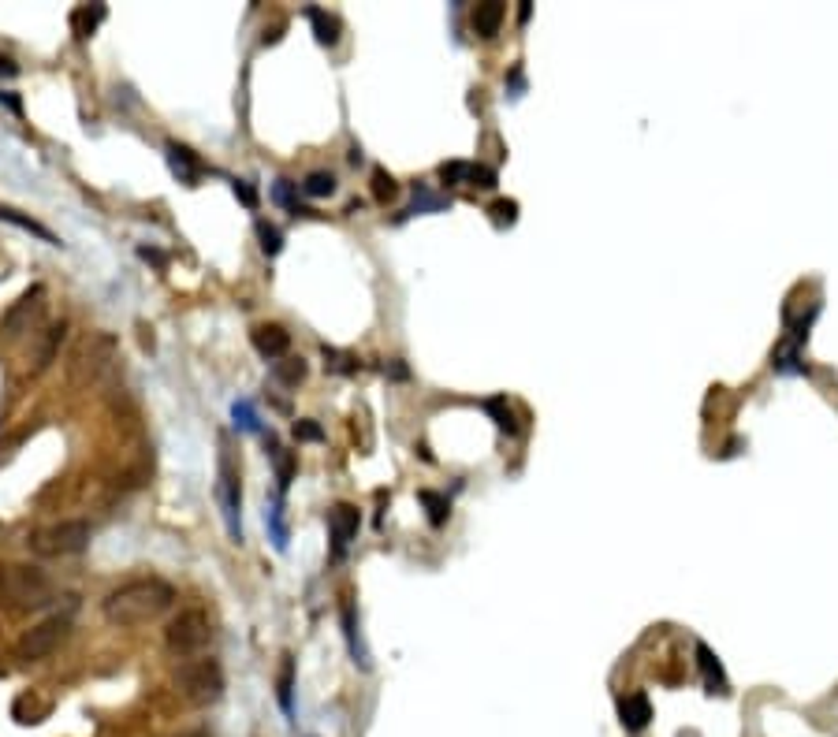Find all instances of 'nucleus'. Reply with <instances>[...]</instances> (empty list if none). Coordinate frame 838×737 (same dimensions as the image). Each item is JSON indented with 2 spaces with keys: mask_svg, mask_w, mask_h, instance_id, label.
Here are the masks:
<instances>
[{
  "mask_svg": "<svg viewBox=\"0 0 838 737\" xmlns=\"http://www.w3.org/2000/svg\"><path fill=\"white\" fill-rule=\"evenodd\" d=\"M67 633H71V611L67 614H53V619H45L38 622L34 629H27L19 637V645H15V659L22 663H41L53 655L64 641H67Z\"/></svg>",
  "mask_w": 838,
  "mask_h": 737,
  "instance_id": "nucleus-6",
  "label": "nucleus"
},
{
  "mask_svg": "<svg viewBox=\"0 0 838 737\" xmlns=\"http://www.w3.org/2000/svg\"><path fill=\"white\" fill-rule=\"evenodd\" d=\"M258 235H261V250H265V254H280V246H284V242H280V231H276V228L261 224V228H258Z\"/></svg>",
  "mask_w": 838,
  "mask_h": 737,
  "instance_id": "nucleus-31",
  "label": "nucleus"
},
{
  "mask_svg": "<svg viewBox=\"0 0 838 737\" xmlns=\"http://www.w3.org/2000/svg\"><path fill=\"white\" fill-rule=\"evenodd\" d=\"M358 525H362V518H358V510H354V507L339 503V507H332V510H328V533H332V548H336V555L347 551V544L358 536Z\"/></svg>",
  "mask_w": 838,
  "mask_h": 737,
  "instance_id": "nucleus-11",
  "label": "nucleus"
},
{
  "mask_svg": "<svg viewBox=\"0 0 838 737\" xmlns=\"http://www.w3.org/2000/svg\"><path fill=\"white\" fill-rule=\"evenodd\" d=\"M425 209L440 212V209H448V202H443V198H432V194H425V190H422V194H417V198H414V205H410L406 212L414 216V212H425Z\"/></svg>",
  "mask_w": 838,
  "mask_h": 737,
  "instance_id": "nucleus-29",
  "label": "nucleus"
},
{
  "mask_svg": "<svg viewBox=\"0 0 838 737\" xmlns=\"http://www.w3.org/2000/svg\"><path fill=\"white\" fill-rule=\"evenodd\" d=\"M343 626H347V641H351V655H354V663H362V667H369V659H365V648L358 645V626H354V607H343Z\"/></svg>",
  "mask_w": 838,
  "mask_h": 737,
  "instance_id": "nucleus-23",
  "label": "nucleus"
},
{
  "mask_svg": "<svg viewBox=\"0 0 838 737\" xmlns=\"http://www.w3.org/2000/svg\"><path fill=\"white\" fill-rule=\"evenodd\" d=\"M500 22H503V4L500 0H484V4L474 8V30L481 38H492L500 30Z\"/></svg>",
  "mask_w": 838,
  "mask_h": 737,
  "instance_id": "nucleus-18",
  "label": "nucleus"
},
{
  "mask_svg": "<svg viewBox=\"0 0 838 737\" xmlns=\"http://www.w3.org/2000/svg\"><path fill=\"white\" fill-rule=\"evenodd\" d=\"M484 410H488L492 417H496V425H500L503 432H511V436L519 432V425H514V413H511V406H507L503 399H488V403H484Z\"/></svg>",
  "mask_w": 838,
  "mask_h": 737,
  "instance_id": "nucleus-24",
  "label": "nucleus"
},
{
  "mask_svg": "<svg viewBox=\"0 0 838 737\" xmlns=\"http://www.w3.org/2000/svg\"><path fill=\"white\" fill-rule=\"evenodd\" d=\"M619 719H623V726H626L630 733L645 730V726H649V719H652V704H649V697H645V693H630V697H623V700H619Z\"/></svg>",
  "mask_w": 838,
  "mask_h": 737,
  "instance_id": "nucleus-13",
  "label": "nucleus"
},
{
  "mask_svg": "<svg viewBox=\"0 0 838 737\" xmlns=\"http://www.w3.org/2000/svg\"><path fill=\"white\" fill-rule=\"evenodd\" d=\"M291 674H294V667H291V663H284V674H280V704H284L287 715H291Z\"/></svg>",
  "mask_w": 838,
  "mask_h": 737,
  "instance_id": "nucleus-32",
  "label": "nucleus"
},
{
  "mask_svg": "<svg viewBox=\"0 0 838 737\" xmlns=\"http://www.w3.org/2000/svg\"><path fill=\"white\" fill-rule=\"evenodd\" d=\"M216 496H220V507H224V522H228L231 540H242V522H239L242 488H239V465H235V458H231L228 439L220 444V481H216Z\"/></svg>",
  "mask_w": 838,
  "mask_h": 737,
  "instance_id": "nucleus-8",
  "label": "nucleus"
},
{
  "mask_svg": "<svg viewBox=\"0 0 838 737\" xmlns=\"http://www.w3.org/2000/svg\"><path fill=\"white\" fill-rule=\"evenodd\" d=\"M105 15H109V8H105V4L79 8L75 15H71V27H75V34H79V38H90V34H93V30L105 22Z\"/></svg>",
  "mask_w": 838,
  "mask_h": 737,
  "instance_id": "nucleus-19",
  "label": "nucleus"
},
{
  "mask_svg": "<svg viewBox=\"0 0 838 737\" xmlns=\"http://www.w3.org/2000/svg\"><path fill=\"white\" fill-rule=\"evenodd\" d=\"M440 179L443 183H466V186H496V171L484 168V164H470V160H451L440 168Z\"/></svg>",
  "mask_w": 838,
  "mask_h": 737,
  "instance_id": "nucleus-10",
  "label": "nucleus"
},
{
  "mask_svg": "<svg viewBox=\"0 0 838 737\" xmlns=\"http://www.w3.org/2000/svg\"><path fill=\"white\" fill-rule=\"evenodd\" d=\"M294 436H299V439H320V425H313V421H299V425H294Z\"/></svg>",
  "mask_w": 838,
  "mask_h": 737,
  "instance_id": "nucleus-34",
  "label": "nucleus"
},
{
  "mask_svg": "<svg viewBox=\"0 0 838 737\" xmlns=\"http://www.w3.org/2000/svg\"><path fill=\"white\" fill-rule=\"evenodd\" d=\"M176 689L190 704H216L224 697V671H220V663L213 655L183 659L176 667Z\"/></svg>",
  "mask_w": 838,
  "mask_h": 737,
  "instance_id": "nucleus-4",
  "label": "nucleus"
},
{
  "mask_svg": "<svg viewBox=\"0 0 838 737\" xmlns=\"http://www.w3.org/2000/svg\"><path fill=\"white\" fill-rule=\"evenodd\" d=\"M697 667L708 681V689L711 693H727V674H723V663L716 659V652H711L708 645H697Z\"/></svg>",
  "mask_w": 838,
  "mask_h": 737,
  "instance_id": "nucleus-16",
  "label": "nucleus"
},
{
  "mask_svg": "<svg viewBox=\"0 0 838 737\" xmlns=\"http://www.w3.org/2000/svg\"><path fill=\"white\" fill-rule=\"evenodd\" d=\"M213 641V622L205 611H183L179 619H171L164 629V645L171 655H194Z\"/></svg>",
  "mask_w": 838,
  "mask_h": 737,
  "instance_id": "nucleus-7",
  "label": "nucleus"
},
{
  "mask_svg": "<svg viewBox=\"0 0 838 737\" xmlns=\"http://www.w3.org/2000/svg\"><path fill=\"white\" fill-rule=\"evenodd\" d=\"M171 603H176V588L161 577H135L123 581L119 588L105 596V619L112 626H138L150 622L157 614H164Z\"/></svg>",
  "mask_w": 838,
  "mask_h": 737,
  "instance_id": "nucleus-1",
  "label": "nucleus"
},
{
  "mask_svg": "<svg viewBox=\"0 0 838 737\" xmlns=\"http://www.w3.org/2000/svg\"><path fill=\"white\" fill-rule=\"evenodd\" d=\"M116 351H119V342H116V335H109V332H93V335L79 339V347L71 351V361H67L71 384H75V387L97 384V380L109 373V365L116 361Z\"/></svg>",
  "mask_w": 838,
  "mask_h": 737,
  "instance_id": "nucleus-3",
  "label": "nucleus"
},
{
  "mask_svg": "<svg viewBox=\"0 0 838 737\" xmlns=\"http://www.w3.org/2000/svg\"><path fill=\"white\" fill-rule=\"evenodd\" d=\"M250 342H254V351H258L261 358L276 361V358H284V354H287L291 335H287L280 325H258V328L250 332Z\"/></svg>",
  "mask_w": 838,
  "mask_h": 737,
  "instance_id": "nucleus-12",
  "label": "nucleus"
},
{
  "mask_svg": "<svg viewBox=\"0 0 838 737\" xmlns=\"http://www.w3.org/2000/svg\"><path fill=\"white\" fill-rule=\"evenodd\" d=\"M492 212H496V220H500V224H503V220L511 224V220H514V212H519V205H514V202H496V205H492Z\"/></svg>",
  "mask_w": 838,
  "mask_h": 737,
  "instance_id": "nucleus-33",
  "label": "nucleus"
},
{
  "mask_svg": "<svg viewBox=\"0 0 838 737\" xmlns=\"http://www.w3.org/2000/svg\"><path fill=\"white\" fill-rule=\"evenodd\" d=\"M0 75H4V79H15V75H19V67H15V60H8V56H0Z\"/></svg>",
  "mask_w": 838,
  "mask_h": 737,
  "instance_id": "nucleus-36",
  "label": "nucleus"
},
{
  "mask_svg": "<svg viewBox=\"0 0 838 737\" xmlns=\"http://www.w3.org/2000/svg\"><path fill=\"white\" fill-rule=\"evenodd\" d=\"M64 335H67V321H60V325H48L45 332H41V342H38V354H34V373H45L48 365L57 361V354H60V342H64Z\"/></svg>",
  "mask_w": 838,
  "mask_h": 737,
  "instance_id": "nucleus-14",
  "label": "nucleus"
},
{
  "mask_svg": "<svg viewBox=\"0 0 838 737\" xmlns=\"http://www.w3.org/2000/svg\"><path fill=\"white\" fill-rule=\"evenodd\" d=\"M0 220L4 224H12V228H19V231H31V235H38L41 242H48V246H60V238L48 231L45 224H38L34 216H27V212H19V209H12V205H0Z\"/></svg>",
  "mask_w": 838,
  "mask_h": 737,
  "instance_id": "nucleus-15",
  "label": "nucleus"
},
{
  "mask_svg": "<svg viewBox=\"0 0 838 737\" xmlns=\"http://www.w3.org/2000/svg\"><path fill=\"white\" fill-rule=\"evenodd\" d=\"M45 313V287H31L22 299L4 313V339H19L27 335Z\"/></svg>",
  "mask_w": 838,
  "mask_h": 737,
  "instance_id": "nucleus-9",
  "label": "nucleus"
},
{
  "mask_svg": "<svg viewBox=\"0 0 838 737\" xmlns=\"http://www.w3.org/2000/svg\"><path fill=\"white\" fill-rule=\"evenodd\" d=\"M187 737H205V733H187Z\"/></svg>",
  "mask_w": 838,
  "mask_h": 737,
  "instance_id": "nucleus-39",
  "label": "nucleus"
},
{
  "mask_svg": "<svg viewBox=\"0 0 838 737\" xmlns=\"http://www.w3.org/2000/svg\"><path fill=\"white\" fill-rule=\"evenodd\" d=\"M273 198H276L280 205H291V183H287V179H280V183L273 186ZM291 209H294V205H291Z\"/></svg>",
  "mask_w": 838,
  "mask_h": 737,
  "instance_id": "nucleus-35",
  "label": "nucleus"
},
{
  "mask_svg": "<svg viewBox=\"0 0 838 737\" xmlns=\"http://www.w3.org/2000/svg\"><path fill=\"white\" fill-rule=\"evenodd\" d=\"M302 190L310 194V198H328V194L336 190V176H332V171H310Z\"/></svg>",
  "mask_w": 838,
  "mask_h": 737,
  "instance_id": "nucleus-22",
  "label": "nucleus"
},
{
  "mask_svg": "<svg viewBox=\"0 0 838 737\" xmlns=\"http://www.w3.org/2000/svg\"><path fill=\"white\" fill-rule=\"evenodd\" d=\"M268 458L276 462V477H280V488H287V484H291V455H284V447H280L276 439H273V444H268Z\"/></svg>",
  "mask_w": 838,
  "mask_h": 737,
  "instance_id": "nucleus-25",
  "label": "nucleus"
},
{
  "mask_svg": "<svg viewBox=\"0 0 838 737\" xmlns=\"http://www.w3.org/2000/svg\"><path fill=\"white\" fill-rule=\"evenodd\" d=\"M396 190H399L396 179H391L384 168H377V171H373V194H377V198L388 202V198H396Z\"/></svg>",
  "mask_w": 838,
  "mask_h": 737,
  "instance_id": "nucleus-27",
  "label": "nucleus"
},
{
  "mask_svg": "<svg viewBox=\"0 0 838 737\" xmlns=\"http://www.w3.org/2000/svg\"><path fill=\"white\" fill-rule=\"evenodd\" d=\"M53 596H57V585L41 567H31V562H0V600L8 607L38 611L53 603Z\"/></svg>",
  "mask_w": 838,
  "mask_h": 737,
  "instance_id": "nucleus-2",
  "label": "nucleus"
},
{
  "mask_svg": "<svg viewBox=\"0 0 838 737\" xmlns=\"http://www.w3.org/2000/svg\"><path fill=\"white\" fill-rule=\"evenodd\" d=\"M0 101H4L8 108H15V112H19V101H15V97H12V93H0Z\"/></svg>",
  "mask_w": 838,
  "mask_h": 737,
  "instance_id": "nucleus-38",
  "label": "nucleus"
},
{
  "mask_svg": "<svg viewBox=\"0 0 838 737\" xmlns=\"http://www.w3.org/2000/svg\"><path fill=\"white\" fill-rule=\"evenodd\" d=\"M306 15H310V22H313V30H317V41H320V45H336V41H339V22H336L332 15H325L320 8H310Z\"/></svg>",
  "mask_w": 838,
  "mask_h": 737,
  "instance_id": "nucleus-20",
  "label": "nucleus"
},
{
  "mask_svg": "<svg viewBox=\"0 0 838 737\" xmlns=\"http://www.w3.org/2000/svg\"><path fill=\"white\" fill-rule=\"evenodd\" d=\"M422 503L429 507V522H432V525H443V518H448V499L436 496V491H422Z\"/></svg>",
  "mask_w": 838,
  "mask_h": 737,
  "instance_id": "nucleus-26",
  "label": "nucleus"
},
{
  "mask_svg": "<svg viewBox=\"0 0 838 737\" xmlns=\"http://www.w3.org/2000/svg\"><path fill=\"white\" fill-rule=\"evenodd\" d=\"M168 164H171V171H176L179 179H187V183H194V179L202 176V164H198V157L187 150V145H176V142H171V145H168Z\"/></svg>",
  "mask_w": 838,
  "mask_h": 737,
  "instance_id": "nucleus-17",
  "label": "nucleus"
},
{
  "mask_svg": "<svg viewBox=\"0 0 838 737\" xmlns=\"http://www.w3.org/2000/svg\"><path fill=\"white\" fill-rule=\"evenodd\" d=\"M276 380L287 384V387L302 384V380H306V361H302V358H284V361H276Z\"/></svg>",
  "mask_w": 838,
  "mask_h": 737,
  "instance_id": "nucleus-21",
  "label": "nucleus"
},
{
  "mask_svg": "<svg viewBox=\"0 0 838 737\" xmlns=\"http://www.w3.org/2000/svg\"><path fill=\"white\" fill-rule=\"evenodd\" d=\"M31 551L41 559H64V555H79L90 548V522L79 518H64L53 525H41L31 533Z\"/></svg>",
  "mask_w": 838,
  "mask_h": 737,
  "instance_id": "nucleus-5",
  "label": "nucleus"
},
{
  "mask_svg": "<svg viewBox=\"0 0 838 737\" xmlns=\"http://www.w3.org/2000/svg\"><path fill=\"white\" fill-rule=\"evenodd\" d=\"M775 368H779V373H801L798 351H794V347H782V351L775 354Z\"/></svg>",
  "mask_w": 838,
  "mask_h": 737,
  "instance_id": "nucleus-30",
  "label": "nucleus"
},
{
  "mask_svg": "<svg viewBox=\"0 0 838 737\" xmlns=\"http://www.w3.org/2000/svg\"><path fill=\"white\" fill-rule=\"evenodd\" d=\"M325 365L332 368V373H354V358H347V354H339V351H328L325 347Z\"/></svg>",
  "mask_w": 838,
  "mask_h": 737,
  "instance_id": "nucleus-28",
  "label": "nucleus"
},
{
  "mask_svg": "<svg viewBox=\"0 0 838 737\" xmlns=\"http://www.w3.org/2000/svg\"><path fill=\"white\" fill-rule=\"evenodd\" d=\"M235 194H239V198H242L246 205H254V202H258V198H254V190L246 186V183H235Z\"/></svg>",
  "mask_w": 838,
  "mask_h": 737,
  "instance_id": "nucleus-37",
  "label": "nucleus"
}]
</instances>
